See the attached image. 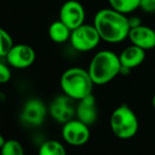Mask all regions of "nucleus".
<instances>
[{
    "mask_svg": "<svg viewBox=\"0 0 155 155\" xmlns=\"http://www.w3.org/2000/svg\"><path fill=\"white\" fill-rule=\"evenodd\" d=\"M94 27L101 40L109 43H119L128 38L130 32L128 16L112 8L99 10L94 16Z\"/></svg>",
    "mask_w": 155,
    "mask_h": 155,
    "instance_id": "nucleus-1",
    "label": "nucleus"
},
{
    "mask_svg": "<svg viewBox=\"0 0 155 155\" xmlns=\"http://www.w3.org/2000/svg\"><path fill=\"white\" fill-rule=\"evenodd\" d=\"M120 69L119 56L110 50H102L93 56L88 71L95 86H104L119 75Z\"/></svg>",
    "mask_w": 155,
    "mask_h": 155,
    "instance_id": "nucleus-2",
    "label": "nucleus"
},
{
    "mask_svg": "<svg viewBox=\"0 0 155 155\" xmlns=\"http://www.w3.org/2000/svg\"><path fill=\"white\" fill-rule=\"evenodd\" d=\"M94 86L95 84L88 70L79 67L65 70L60 77V88L62 93L76 101L93 94Z\"/></svg>",
    "mask_w": 155,
    "mask_h": 155,
    "instance_id": "nucleus-3",
    "label": "nucleus"
},
{
    "mask_svg": "<svg viewBox=\"0 0 155 155\" xmlns=\"http://www.w3.org/2000/svg\"><path fill=\"white\" fill-rule=\"evenodd\" d=\"M110 127L115 136L120 139H130L138 132L139 121L130 107L120 104L111 114Z\"/></svg>",
    "mask_w": 155,
    "mask_h": 155,
    "instance_id": "nucleus-4",
    "label": "nucleus"
},
{
    "mask_svg": "<svg viewBox=\"0 0 155 155\" xmlns=\"http://www.w3.org/2000/svg\"><path fill=\"white\" fill-rule=\"evenodd\" d=\"M100 38L94 25H81L71 33L70 42L78 52H90L98 47Z\"/></svg>",
    "mask_w": 155,
    "mask_h": 155,
    "instance_id": "nucleus-5",
    "label": "nucleus"
},
{
    "mask_svg": "<svg viewBox=\"0 0 155 155\" xmlns=\"http://www.w3.org/2000/svg\"><path fill=\"white\" fill-rule=\"evenodd\" d=\"M45 104L39 98H30L25 102L20 112V120L23 124L32 128L41 126L48 115Z\"/></svg>",
    "mask_w": 155,
    "mask_h": 155,
    "instance_id": "nucleus-6",
    "label": "nucleus"
},
{
    "mask_svg": "<svg viewBox=\"0 0 155 155\" xmlns=\"http://www.w3.org/2000/svg\"><path fill=\"white\" fill-rule=\"evenodd\" d=\"M61 135L67 143L75 147L84 146L90 139V126L84 124L77 118H73L63 124Z\"/></svg>",
    "mask_w": 155,
    "mask_h": 155,
    "instance_id": "nucleus-7",
    "label": "nucleus"
},
{
    "mask_svg": "<svg viewBox=\"0 0 155 155\" xmlns=\"http://www.w3.org/2000/svg\"><path fill=\"white\" fill-rule=\"evenodd\" d=\"M73 98L65 94L58 95L52 100L49 107V113L55 121L65 124L74 118L76 115V104Z\"/></svg>",
    "mask_w": 155,
    "mask_h": 155,
    "instance_id": "nucleus-8",
    "label": "nucleus"
},
{
    "mask_svg": "<svg viewBox=\"0 0 155 155\" xmlns=\"http://www.w3.org/2000/svg\"><path fill=\"white\" fill-rule=\"evenodd\" d=\"M84 18L86 11L84 5L77 0H68L60 8L59 19L72 31L84 25Z\"/></svg>",
    "mask_w": 155,
    "mask_h": 155,
    "instance_id": "nucleus-9",
    "label": "nucleus"
},
{
    "mask_svg": "<svg viewBox=\"0 0 155 155\" xmlns=\"http://www.w3.org/2000/svg\"><path fill=\"white\" fill-rule=\"evenodd\" d=\"M6 61L15 69H27L31 67L36 59V53L34 49L25 43L14 45L8 55L5 56Z\"/></svg>",
    "mask_w": 155,
    "mask_h": 155,
    "instance_id": "nucleus-10",
    "label": "nucleus"
},
{
    "mask_svg": "<svg viewBox=\"0 0 155 155\" xmlns=\"http://www.w3.org/2000/svg\"><path fill=\"white\" fill-rule=\"evenodd\" d=\"M128 38L131 41V45H136L145 51L155 48V31L148 25H141L130 29Z\"/></svg>",
    "mask_w": 155,
    "mask_h": 155,
    "instance_id": "nucleus-11",
    "label": "nucleus"
},
{
    "mask_svg": "<svg viewBox=\"0 0 155 155\" xmlns=\"http://www.w3.org/2000/svg\"><path fill=\"white\" fill-rule=\"evenodd\" d=\"M97 104L93 94L78 100L76 104V118L88 126H92L97 120Z\"/></svg>",
    "mask_w": 155,
    "mask_h": 155,
    "instance_id": "nucleus-12",
    "label": "nucleus"
},
{
    "mask_svg": "<svg viewBox=\"0 0 155 155\" xmlns=\"http://www.w3.org/2000/svg\"><path fill=\"white\" fill-rule=\"evenodd\" d=\"M119 60H120L121 67L132 70L141 64L146 59V51L134 45L127 47L119 54Z\"/></svg>",
    "mask_w": 155,
    "mask_h": 155,
    "instance_id": "nucleus-13",
    "label": "nucleus"
},
{
    "mask_svg": "<svg viewBox=\"0 0 155 155\" xmlns=\"http://www.w3.org/2000/svg\"><path fill=\"white\" fill-rule=\"evenodd\" d=\"M72 30L65 25L61 20H56L49 27V37L56 43H63L70 40Z\"/></svg>",
    "mask_w": 155,
    "mask_h": 155,
    "instance_id": "nucleus-14",
    "label": "nucleus"
},
{
    "mask_svg": "<svg viewBox=\"0 0 155 155\" xmlns=\"http://www.w3.org/2000/svg\"><path fill=\"white\" fill-rule=\"evenodd\" d=\"M38 155H67V151L60 141L50 139L41 143L38 150Z\"/></svg>",
    "mask_w": 155,
    "mask_h": 155,
    "instance_id": "nucleus-15",
    "label": "nucleus"
},
{
    "mask_svg": "<svg viewBox=\"0 0 155 155\" xmlns=\"http://www.w3.org/2000/svg\"><path fill=\"white\" fill-rule=\"evenodd\" d=\"M110 8L121 14L128 15L139 8L140 0H108Z\"/></svg>",
    "mask_w": 155,
    "mask_h": 155,
    "instance_id": "nucleus-16",
    "label": "nucleus"
},
{
    "mask_svg": "<svg viewBox=\"0 0 155 155\" xmlns=\"http://www.w3.org/2000/svg\"><path fill=\"white\" fill-rule=\"evenodd\" d=\"M0 155H25V149L17 139H8L0 149Z\"/></svg>",
    "mask_w": 155,
    "mask_h": 155,
    "instance_id": "nucleus-17",
    "label": "nucleus"
},
{
    "mask_svg": "<svg viewBox=\"0 0 155 155\" xmlns=\"http://www.w3.org/2000/svg\"><path fill=\"white\" fill-rule=\"evenodd\" d=\"M14 45L11 35L0 27V57H5Z\"/></svg>",
    "mask_w": 155,
    "mask_h": 155,
    "instance_id": "nucleus-18",
    "label": "nucleus"
},
{
    "mask_svg": "<svg viewBox=\"0 0 155 155\" xmlns=\"http://www.w3.org/2000/svg\"><path fill=\"white\" fill-rule=\"evenodd\" d=\"M12 77V72L5 63L0 61V84H6Z\"/></svg>",
    "mask_w": 155,
    "mask_h": 155,
    "instance_id": "nucleus-19",
    "label": "nucleus"
},
{
    "mask_svg": "<svg viewBox=\"0 0 155 155\" xmlns=\"http://www.w3.org/2000/svg\"><path fill=\"white\" fill-rule=\"evenodd\" d=\"M139 8L148 14L155 13V0H140Z\"/></svg>",
    "mask_w": 155,
    "mask_h": 155,
    "instance_id": "nucleus-20",
    "label": "nucleus"
},
{
    "mask_svg": "<svg viewBox=\"0 0 155 155\" xmlns=\"http://www.w3.org/2000/svg\"><path fill=\"white\" fill-rule=\"evenodd\" d=\"M128 21H129V25H130V29H133V28L139 27V25H143V22H141V19L139 18L138 16H130V17H128Z\"/></svg>",
    "mask_w": 155,
    "mask_h": 155,
    "instance_id": "nucleus-21",
    "label": "nucleus"
},
{
    "mask_svg": "<svg viewBox=\"0 0 155 155\" xmlns=\"http://www.w3.org/2000/svg\"><path fill=\"white\" fill-rule=\"evenodd\" d=\"M5 140H6V139L3 137V135H2L1 133H0V149H1L2 146L4 145V143H5Z\"/></svg>",
    "mask_w": 155,
    "mask_h": 155,
    "instance_id": "nucleus-22",
    "label": "nucleus"
},
{
    "mask_svg": "<svg viewBox=\"0 0 155 155\" xmlns=\"http://www.w3.org/2000/svg\"><path fill=\"white\" fill-rule=\"evenodd\" d=\"M152 106H153V108L155 109V94L153 95V97H152Z\"/></svg>",
    "mask_w": 155,
    "mask_h": 155,
    "instance_id": "nucleus-23",
    "label": "nucleus"
}]
</instances>
